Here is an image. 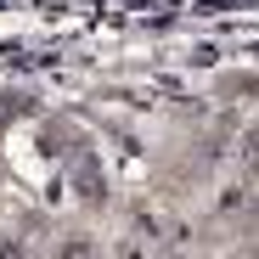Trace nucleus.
Segmentation results:
<instances>
[{"instance_id":"nucleus-6","label":"nucleus","mask_w":259,"mask_h":259,"mask_svg":"<svg viewBox=\"0 0 259 259\" xmlns=\"http://www.w3.org/2000/svg\"><path fill=\"white\" fill-rule=\"evenodd\" d=\"M163 259H186V253H163Z\"/></svg>"},{"instance_id":"nucleus-2","label":"nucleus","mask_w":259,"mask_h":259,"mask_svg":"<svg viewBox=\"0 0 259 259\" xmlns=\"http://www.w3.org/2000/svg\"><path fill=\"white\" fill-rule=\"evenodd\" d=\"M242 163H248V169H259V124H253V130H242Z\"/></svg>"},{"instance_id":"nucleus-4","label":"nucleus","mask_w":259,"mask_h":259,"mask_svg":"<svg viewBox=\"0 0 259 259\" xmlns=\"http://www.w3.org/2000/svg\"><path fill=\"white\" fill-rule=\"evenodd\" d=\"M0 259H23V248L17 242H0Z\"/></svg>"},{"instance_id":"nucleus-5","label":"nucleus","mask_w":259,"mask_h":259,"mask_svg":"<svg viewBox=\"0 0 259 259\" xmlns=\"http://www.w3.org/2000/svg\"><path fill=\"white\" fill-rule=\"evenodd\" d=\"M248 208H253V220H259V186H253V197H248Z\"/></svg>"},{"instance_id":"nucleus-3","label":"nucleus","mask_w":259,"mask_h":259,"mask_svg":"<svg viewBox=\"0 0 259 259\" xmlns=\"http://www.w3.org/2000/svg\"><path fill=\"white\" fill-rule=\"evenodd\" d=\"M113 259H147V248H141V237H124V242L113 248Z\"/></svg>"},{"instance_id":"nucleus-1","label":"nucleus","mask_w":259,"mask_h":259,"mask_svg":"<svg viewBox=\"0 0 259 259\" xmlns=\"http://www.w3.org/2000/svg\"><path fill=\"white\" fill-rule=\"evenodd\" d=\"M57 259H102V248L91 237H62L57 242Z\"/></svg>"}]
</instances>
